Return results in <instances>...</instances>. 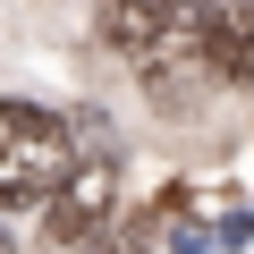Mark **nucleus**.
Returning <instances> with one entry per match:
<instances>
[{
    "label": "nucleus",
    "mask_w": 254,
    "mask_h": 254,
    "mask_svg": "<svg viewBox=\"0 0 254 254\" xmlns=\"http://www.w3.org/2000/svg\"><path fill=\"white\" fill-rule=\"evenodd\" d=\"M43 203H51V237H60V246H85V237L110 229V212H119V161H110V153H76L68 178H60Z\"/></svg>",
    "instance_id": "f03ea898"
},
{
    "label": "nucleus",
    "mask_w": 254,
    "mask_h": 254,
    "mask_svg": "<svg viewBox=\"0 0 254 254\" xmlns=\"http://www.w3.org/2000/svg\"><path fill=\"white\" fill-rule=\"evenodd\" d=\"M195 43H203V68L246 85L254 76V0H195Z\"/></svg>",
    "instance_id": "7ed1b4c3"
},
{
    "label": "nucleus",
    "mask_w": 254,
    "mask_h": 254,
    "mask_svg": "<svg viewBox=\"0 0 254 254\" xmlns=\"http://www.w3.org/2000/svg\"><path fill=\"white\" fill-rule=\"evenodd\" d=\"M76 161V136H68V119L17 102V93H0V212L9 203H43Z\"/></svg>",
    "instance_id": "f257e3e1"
},
{
    "label": "nucleus",
    "mask_w": 254,
    "mask_h": 254,
    "mask_svg": "<svg viewBox=\"0 0 254 254\" xmlns=\"http://www.w3.org/2000/svg\"><path fill=\"white\" fill-rule=\"evenodd\" d=\"M187 17H195V0H102V43L127 51V60H144L170 26H187Z\"/></svg>",
    "instance_id": "20e7f679"
},
{
    "label": "nucleus",
    "mask_w": 254,
    "mask_h": 254,
    "mask_svg": "<svg viewBox=\"0 0 254 254\" xmlns=\"http://www.w3.org/2000/svg\"><path fill=\"white\" fill-rule=\"evenodd\" d=\"M0 254H9V237H0Z\"/></svg>",
    "instance_id": "39448f33"
}]
</instances>
